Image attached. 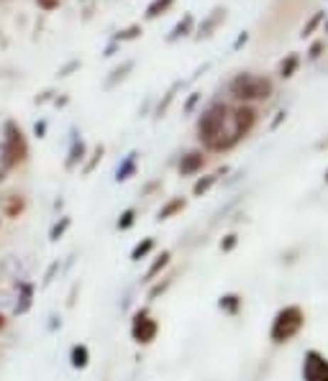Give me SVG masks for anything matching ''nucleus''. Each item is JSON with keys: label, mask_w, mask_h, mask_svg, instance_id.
<instances>
[{"label": "nucleus", "mask_w": 328, "mask_h": 381, "mask_svg": "<svg viewBox=\"0 0 328 381\" xmlns=\"http://www.w3.org/2000/svg\"><path fill=\"white\" fill-rule=\"evenodd\" d=\"M198 136L213 151H226L233 144H238V136L233 131V121H231V110L226 108V105H221V102L211 105L206 113L200 115Z\"/></svg>", "instance_id": "nucleus-1"}, {"label": "nucleus", "mask_w": 328, "mask_h": 381, "mask_svg": "<svg viewBox=\"0 0 328 381\" xmlns=\"http://www.w3.org/2000/svg\"><path fill=\"white\" fill-rule=\"evenodd\" d=\"M28 159V141L16 121H6L3 126V144H0V161L8 172Z\"/></svg>", "instance_id": "nucleus-2"}, {"label": "nucleus", "mask_w": 328, "mask_h": 381, "mask_svg": "<svg viewBox=\"0 0 328 381\" xmlns=\"http://www.w3.org/2000/svg\"><path fill=\"white\" fill-rule=\"evenodd\" d=\"M231 95L236 100H267L272 95V82L267 77H259V75H236L231 82Z\"/></svg>", "instance_id": "nucleus-3"}, {"label": "nucleus", "mask_w": 328, "mask_h": 381, "mask_svg": "<svg viewBox=\"0 0 328 381\" xmlns=\"http://www.w3.org/2000/svg\"><path fill=\"white\" fill-rule=\"evenodd\" d=\"M300 328H302L300 307H287V310H282L275 318V325H272V338H275L277 343H282V340H290L292 336H297Z\"/></svg>", "instance_id": "nucleus-4"}, {"label": "nucleus", "mask_w": 328, "mask_h": 381, "mask_svg": "<svg viewBox=\"0 0 328 381\" xmlns=\"http://www.w3.org/2000/svg\"><path fill=\"white\" fill-rule=\"evenodd\" d=\"M157 331H159V325H157V320H152L147 315V312H139L134 318V325H131V336H134L136 343H152L157 338Z\"/></svg>", "instance_id": "nucleus-5"}, {"label": "nucleus", "mask_w": 328, "mask_h": 381, "mask_svg": "<svg viewBox=\"0 0 328 381\" xmlns=\"http://www.w3.org/2000/svg\"><path fill=\"white\" fill-rule=\"evenodd\" d=\"M302 374H305V381H328V361L321 353L310 350L305 366H302Z\"/></svg>", "instance_id": "nucleus-6"}, {"label": "nucleus", "mask_w": 328, "mask_h": 381, "mask_svg": "<svg viewBox=\"0 0 328 381\" xmlns=\"http://www.w3.org/2000/svg\"><path fill=\"white\" fill-rule=\"evenodd\" d=\"M231 121H233V131H236L238 141H241L251 128H254V123H257V110L249 108V105L236 108V110H231Z\"/></svg>", "instance_id": "nucleus-7"}, {"label": "nucleus", "mask_w": 328, "mask_h": 381, "mask_svg": "<svg viewBox=\"0 0 328 381\" xmlns=\"http://www.w3.org/2000/svg\"><path fill=\"white\" fill-rule=\"evenodd\" d=\"M206 166V156L200 151H190V154H185L182 156V161H180V174H195V172H200Z\"/></svg>", "instance_id": "nucleus-8"}, {"label": "nucleus", "mask_w": 328, "mask_h": 381, "mask_svg": "<svg viewBox=\"0 0 328 381\" xmlns=\"http://www.w3.org/2000/svg\"><path fill=\"white\" fill-rule=\"evenodd\" d=\"M0 205H3V213H6V218H18L21 213L26 210V200H23L21 195H3Z\"/></svg>", "instance_id": "nucleus-9"}, {"label": "nucleus", "mask_w": 328, "mask_h": 381, "mask_svg": "<svg viewBox=\"0 0 328 381\" xmlns=\"http://www.w3.org/2000/svg\"><path fill=\"white\" fill-rule=\"evenodd\" d=\"M70 361L75 369H85L88 366V361H90V350L85 348V345H75L70 353Z\"/></svg>", "instance_id": "nucleus-10"}, {"label": "nucleus", "mask_w": 328, "mask_h": 381, "mask_svg": "<svg viewBox=\"0 0 328 381\" xmlns=\"http://www.w3.org/2000/svg\"><path fill=\"white\" fill-rule=\"evenodd\" d=\"M172 3H174V0H154V3H152V6L147 8V18H149V21L159 18L162 13H167L169 8H172Z\"/></svg>", "instance_id": "nucleus-11"}, {"label": "nucleus", "mask_w": 328, "mask_h": 381, "mask_svg": "<svg viewBox=\"0 0 328 381\" xmlns=\"http://www.w3.org/2000/svg\"><path fill=\"white\" fill-rule=\"evenodd\" d=\"M297 64H300V59H297V54H290V57L285 59L282 64H280V77H282V80H290V77L295 75Z\"/></svg>", "instance_id": "nucleus-12"}, {"label": "nucleus", "mask_w": 328, "mask_h": 381, "mask_svg": "<svg viewBox=\"0 0 328 381\" xmlns=\"http://www.w3.org/2000/svg\"><path fill=\"white\" fill-rule=\"evenodd\" d=\"M83 156H85V144L83 141H75L72 144V149H70V159H67V169H75L78 166V161H83Z\"/></svg>", "instance_id": "nucleus-13"}, {"label": "nucleus", "mask_w": 328, "mask_h": 381, "mask_svg": "<svg viewBox=\"0 0 328 381\" xmlns=\"http://www.w3.org/2000/svg\"><path fill=\"white\" fill-rule=\"evenodd\" d=\"M31 297H33V286L21 284V305H16V312H18V315H23V312L31 307Z\"/></svg>", "instance_id": "nucleus-14"}, {"label": "nucleus", "mask_w": 328, "mask_h": 381, "mask_svg": "<svg viewBox=\"0 0 328 381\" xmlns=\"http://www.w3.org/2000/svg\"><path fill=\"white\" fill-rule=\"evenodd\" d=\"M190 28H193V16H185V18H182L180 23L172 28V33H169V41H174V38H180V36H187V33H190Z\"/></svg>", "instance_id": "nucleus-15"}, {"label": "nucleus", "mask_w": 328, "mask_h": 381, "mask_svg": "<svg viewBox=\"0 0 328 381\" xmlns=\"http://www.w3.org/2000/svg\"><path fill=\"white\" fill-rule=\"evenodd\" d=\"M223 18H226V11L223 8H216V11H213V18L208 21L206 26H200V36H211V31L218 26V21H223Z\"/></svg>", "instance_id": "nucleus-16"}, {"label": "nucleus", "mask_w": 328, "mask_h": 381, "mask_svg": "<svg viewBox=\"0 0 328 381\" xmlns=\"http://www.w3.org/2000/svg\"><path fill=\"white\" fill-rule=\"evenodd\" d=\"M134 172H136V154H131L129 159H126V164H123L121 169H118L116 179H118V182H126V179H129Z\"/></svg>", "instance_id": "nucleus-17"}, {"label": "nucleus", "mask_w": 328, "mask_h": 381, "mask_svg": "<svg viewBox=\"0 0 328 381\" xmlns=\"http://www.w3.org/2000/svg\"><path fill=\"white\" fill-rule=\"evenodd\" d=\"M182 208H185V200H182V197H177V200H172V203H167L164 208L159 210V218H162V220H164V218H172L174 213H177V210H182Z\"/></svg>", "instance_id": "nucleus-18"}, {"label": "nucleus", "mask_w": 328, "mask_h": 381, "mask_svg": "<svg viewBox=\"0 0 328 381\" xmlns=\"http://www.w3.org/2000/svg\"><path fill=\"white\" fill-rule=\"evenodd\" d=\"M167 264H169V254H167V251H164V254H162L159 259H157L154 264H152V269H149V272H147V281H152V279H154L157 274H159L162 269L167 267Z\"/></svg>", "instance_id": "nucleus-19"}, {"label": "nucleus", "mask_w": 328, "mask_h": 381, "mask_svg": "<svg viewBox=\"0 0 328 381\" xmlns=\"http://www.w3.org/2000/svg\"><path fill=\"white\" fill-rule=\"evenodd\" d=\"M152 248H154V241H152V238H147V241L139 243V246L134 248V254H131V259H136V261L144 259V256H147L149 251H152Z\"/></svg>", "instance_id": "nucleus-20"}, {"label": "nucleus", "mask_w": 328, "mask_h": 381, "mask_svg": "<svg viewBox=\"0 0 328 381\" xmlns=\"http://www.w3.org/2000/svg\"><path fill=\"white\" fill-rule=\"evenodd\" d=\"M321 21H323V13H315L313 18H310V21H308V23L302 26V33H300V36H302V38H308V36H310V33H313V31H315V28H318V23H321Z\"/></svg>", "instance_id": "nucleus-21"}, {"label": "nucleus", "mask_w": 328, "mask_h": 381, "mask_svg": "<svg viewBox=\"0 0 328 381\" xmlns=\"http://www.w3.org/2000/svg\"><path fill=\"white\" fill-rule=\"evenodd\" d=\"M213 185H216V177H206V179H200V182H195L193 192L195 195H203V192H208Z\"/></svg>", "instance_id": "nucleus-22"}, {"label": "nucleus", "mask_w": 328, "mask_h": 381, "mask_svg": "<svg viewBox=\"0 0 328 381\" xmlns=\"http://www.w3.org/2000/svg\"><path fill=\"white\" fill-rule=\"evenodd\" d=\"M67 228H70V218H62V222H57V225H54V228H52L49 238H52V241H59V235L65 233Z\"/></svg>", "instance_id": "nucleus-23"}, {"label": "nucleus", "mask_w": 328, "mask_h": 381, "mask_svg": "<svg viewBox=\"0 0 328 381\" xmlns=\"http://www.w3.org/2000/svg\"><path fill=\"white\" fill-rule=\"evenodd\" d=\"M131 67H134V64H131V62H126V64H123V67H118V70L113 72V77H110V80H108V87H113V85H116V80H123V77H126V72H129Z\"/></svg>", "instance_id": "nucleus-24"}, {"label": "nucleus", "mask_w": 328, "mask_h": 381, "mask_svg": "<svg viewBox=\"0 0 328 381\" xmlns=\"http://www.w3.org/2000/svg\"><path fill=\"white\" fill-rule=\"evenodd\" d=\"M134 210H126V213H123L121 215V220H118V228L121 230H126V228H131V225H134Z\"/></svg>", "instance_id": "nucleus-25"}, {"label": "nucleus", "mask_w": 328, "mask_h": 381, "mask_svg": "<svg viewBox=\"0 0 328 381\" xmlns=\"http://www.w3.org/2000/svg\"><path fill=\"white\" fill-rule=\"evenodd\" d=\"M139 33H142V26H131V28L118 33V38H121V41H129V38H136Z\"/></svg>", "instance_id": "nucleus-26"}, {"label": "nucleus", "mask_w": 328, "mask_h": 381, "mask_svg": "<svg viewBox=\"0 0 328 381\" xmlns=\"http://www.w3.org/2000/svg\"><path fill=\"white\" fill-rule=\"evenodd\" d=\"M221 307H226V310H236V307H238V297H223V299H221Z\"/></svg>", "instance_id": "nucleus-27"}, {"label": "nucleus", "mask_w": 328, "mask_h": 381, "mask_svg": "<svg viewBox=\"0 0 328 381\" xmlns=\"http://www.w3.org/2000/svg\"><path fill=\"white\" fill-rule=\"evenodd\" d=\"M321 51H323V41H315V44L310 46V51H308L310 59H318V57H321Z\"/></svg>", "instance_id": "nucleus-28"}, {"label": "nucleus", "mask_w": 328, "mask_h": 381, "mask_svg": "<svg viewBox=\"0 0 328 381\" xmlns=\"http://www.w3.org/2000/svg\"><path fill=\"white\" fill-rule=\"evenodd\" d=\"M39 3V8H44V11H54V8L59 6V0H36Z\"/></svg>", "instance_id": "nucleus-29"}, {"label": "nucleus", "mask_w": 328, "mask_h": 381, "mask_svg": "<svg viewBox=\"0 0 328 381\" xmlns=\"http://www.w3.org/2000/svg\"><path fill=\"white\" fill-rule=\"evenodd\" d=\"M3 325H6V318H3V315H0V328H3Z\"/></svg>", "instance_id": "nucleus-30"}, {"label": "nucleus", "mask_w": 328, "mask_h": 381, "mask_svg": "<svg viewBox=\"0 0 328 381\" xmlns=\"http://www.w3.org/2000/svg\"><path fill=\"white\" fill-rule=\"evenodd\" d=\"M326 179H328V172H326Z\"/></svg>", "instance_id": "nucleus-31"}]
</instances>
